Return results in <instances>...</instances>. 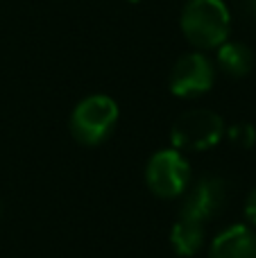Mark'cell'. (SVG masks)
Listing matches in <instances>:
<instances>
[{"label": "cell", "instance_id": "cell-12", "mask_svg": "<svg viewBox=\"0 0 256 258\" xmlns=\"http://www.w3.org/2000/svg\"><path fill=\"white\" fill-rule=\"evenodd\" d=\"M243 7H245V12H247L249 16L256 18V0H243Z\"/></svg>", "mask_w": 256, "mask_h": 258}, {"label": "cell", "instance_id": "cell-1", "mask_svg": "<svg viewBox=\"0 0 256 258\" xmlns=\"http://www.w3.org/2000/svg\"><path fill=\"white\" fill-rule=\"evenodd\" d=\"M181 32L190 45L213 50L229 39L231 14L222 0H188L181 9Z\"/></svg>", "mask_w": 256, "mask_h": 258}, {"label": "cell", "instance_id": "cell-10", "mask_svg": "<svg viewBox=\"0 0 256 258\" xmlns=\"http://www.w3.org/2000/svg\"><path fill=\"white\" fill-rule=\"evenodd\" d=\"M225 134L229 136V141L234 143V145L245 147V150H249L256 143V129L249 125V122H238V125L229 127V132H225Z\"/></svg>", "mask_w": 256, "mask_h": 258}, {"label": "cell", "instance_id": "cell-2", "mask_svg": "<svg viewBox=\"0 0 256 258\" xmlns=\"http://www.w3.org/2000/svg\"><path fill=\"white\" fill-rule=\"evenodd\" d=\"M118 104L109 95L95 93L77 102L71 113V134L82 145H100L113 134L118 122Z\"/></svg>", "mask_w": 256, "mask_h": 258}, {"label": "cell", "instance_id": "cell-11", "mask_svg": "<svg viewBox=\"0 0 256 258\" xmlns=\"http://www.w3.org/2000/svg\"><path fill=\"white\" fill-rule=\"evenodd\" d=\"M245 218L252 227H256V188L249 190L247 200H245Z\"/></svg>", "mask_w": 256, "mask_h": 258}, {"label": "cell", "instance_id": "cell-3", "mask_svg": "<svg viewBox=\"0 0 256 258\" xmlns=\"http://www.w3.org/2000/svg\"><path fill=\"white\" fill-rule=\"evenodd\" d=\"M225 136V120L211 109H190L175 120L170 132L172 145L179 152L211 150Z\"/></svg>", "mask_w": 256, "mask_h": 258}, {"label": "cell", "instance_id": "cell-13", "mask_svg": "<svg viewBox=\"0 0 256 258\" xmlns=\"http://www.w3.org/2000/svg\"><path fill=\"white\" fill-rule=\"evenodd\" d=\"M130 3H139V0H130Z\"/></svg>", "mask_w": 256, "mask_h": 258}, {"label": "cell", "instance_id": "cell-8", "mask_svg": "<svg viewBox=\"0 0 256 258\" xmlns=\"http://www.w3.org/2000/svg\"><path fill=\"white\" fill-rule=\"evenodd\" d=\"M218 66L229 77H245L254 68V52L240 41H225L218 45Z\"/></svg>", "mask_w": 256, "mask_h": 258}, {"label": "cell", "instance_id": "cell-7", "mask_svg": "<svg viewBox=\"0 0 256 258\" xmlns=\"http://www.w3.org/2000/svg\"><path fill=\"white\" fill-rule=\"evenodd\" d=\"M209 258H256V233L249 224H231L213 238Z\"/></svg>", "mask_w": 256, "mask_h": 258}, {"label": "cell", "instance_id": "cell-4", "mask_svg": "<svg viewBox=\"0 0 256 258\" xmlns=\"http://www.w3.org/2000/svg\"><path fill=\"white\" fill-rule=\"evenodd\" d=\"M145 181L157 197L175 200L188 190L190 183V163L179 150H159L150 156L145 165Z\"/></svg>", "mask_w": 256, "mask_h": 258}, {"label": "cell", "instance_id": "cell-5", "mask_svg": "<svg viewBox=\"0 0 256 258\" xmlns=\"http://www.w3.org/2000/svg\"><path fill=\"white\" fill-rule=\"evenodd\" d=\"M216 82V68L202 52H188L175 61L168 77V86L177 98H198L211 91Z\"/></svg>", "mask_w": 256, "mask_h": 258}, {"label": "cell", "instance_id": "cell-6", "mask_svg": "<svg viewBox=\"0 0 256 258\" xmlns=\"http://www.w3.org/2000/svg\"><path fill=\"white\" fill-rule=\"evenodd\" d=\"M227 197H229L227 183L220 177H202L193 188L184 192L179 218L204 224L225 209Z\"/></svg>", "mask_w": 256, "mask_h": 258}, {"label": "cell", "instance_id": "cell-9", "mask_svg": "<svg viewBox=\"0 0 256 258\" xmlns=\"http://www.w3.org/2000/svg\"><path fill=\"white\" fill-rule=\"evenodd\" d=\"M170 245L177 256H195L204 245V227L200 222H193V220L179 218L170 231Z\"/></svg>", "mask_w": 256, "mask_h": 258}]
</instances>
